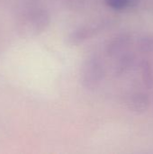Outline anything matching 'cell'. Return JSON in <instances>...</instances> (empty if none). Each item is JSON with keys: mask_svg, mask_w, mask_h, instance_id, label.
Here are the masks:
<instances>
[{"mask_svg": "<svg viewBox=\"0 0 153 154\" xmlns=\"http://www.w3.org/2000/svg\"><path fill=\"white\" fill-rule=\"evenodd\" d=\"M125 105L128 110L136 115L145 113L150 106L149 95L142 91H134L130 93L126 99Z\"/></svg>", "mask_w": 153, "mask_h": 154, "instance_id": "obj_4", "label": "cell"}, {"mask_svg": "<svg viewBox=\"0 0 153 154\" xmlns=\"http://www.w3.org/2000/svg\"><path fill=\"white\" fill-rule=\"evenodd\" d=\"M105 77L106 68L103 60L97 55L89 56L85 60L80 73V83L83 88L87 91L96 90Z\"/></svg>", "mask_w": 153, "mask_h": 154, "instance_id": "obj_1", "label": "cell"}, {"mask_svg": "<svg viewBox=\"0 0 153 154\" xmlns=\"http://www.w3.org/2000/svg\"><path fill=\"white\" fill-rule=\"evenodd\" d=\"M118 57L119 58L114 67V74L116 77H122L127 74L134 66L135 56L133 53L126 51Z\"/></svg>", "mask_w": 153, "mask_h": 154, "instance_id": "obj_5", "label": "cell"}, {"mask_svg": "<svg viewBox=\"0 0 153 154\" xmlns=\"http://www.w3.org/2000/svg\"><path fill=\"white\" fill-rule=\"evenodd\" d=\"M133 42V36L129 32H121L107 41L105 46V52L108 57L114 58L126 52Z\"/></svg>", "mask_w": 153, "mask_h": 154, "instance_id": "obj_3", "label": "cell"}, {"mask_svg": "<svg viewBox=\"0 0 153 154\" xmlns=\"http://www.w3.org/2000/svg\"><path fill=\"white\" fill-rule=\"evenodd\" d=\"M113 21L110 18H103L88 24L78 26L72 30L67 36V43L70 46H78L91 39L96 34L107 29Z\"/></svg>", "mask_w": 153, "mask_h": 154, "instance_id": "obj_2", "label": "cell"}, {"mask_svg": "<svg viewBox=\"0 0 153 154\" xmlns=\"http://www.w3.org/2000/svg\"><path fill=\"white\" fill-rule=\"evenodd\" d=\"M134 2L135 0H106V5L116 11H122L130 7Z\"/></svg>", "mask_w": 153, "mask_h": 154, "instance_id": "obj_8", "label": "cell"}, {"mask_svg": "<svg viewBox=\"0 0 153 154\" xmlns=\"http://www.w3.org/2000/svg\"><path fill=\"white\" fill-rule=\"evenodd\" d=\"M141 77L143 85L151 89L153 88V69L151 64L147 60H142L140 63Z\"/></svg>", "mask_w": 153, "mask_h": 154, "instance_id": "obj_6", "label": "cell"}, {"mask_svg": "<svg viewBox=\"0 0 153 154\" xmlns=\"http://www.w3.org/2000/svg\"><path fill=\"white\" fill-rule=\"evenodd\" d=\"M137 49L142 53H153V34L142 36L137 42Z\"/></svg>", "mask_w": 153, "mask_h": 154, "instance_id": "obj_7", "label": "cell"}]
</instances>
